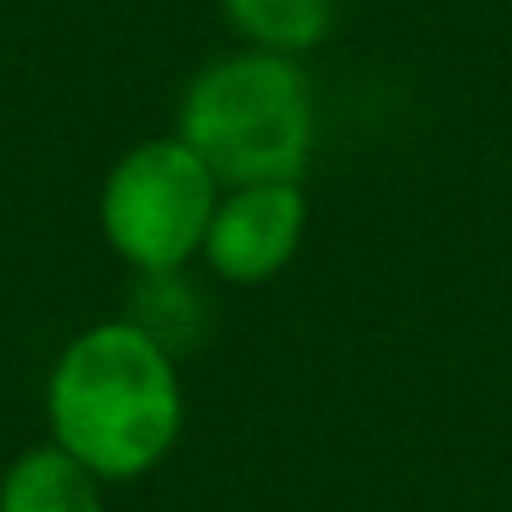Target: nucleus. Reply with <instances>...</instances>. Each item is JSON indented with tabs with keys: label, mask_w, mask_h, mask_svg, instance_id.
Masks as SVG:
<instances>
[{
	"label": "nucleus",
	"mask_w": 512,
	"mask_h": 512,
	"mask_svg": "<svg viewBox=\"0 0 512 512\" xmlns=\"http://www.w3.org/2000/svg\"><path fill=\"white\" fill-rule=\"evenodd\" d=\"M0 512H101V492L86 462L66 447L26 452L0 482Z\"/></svg>",
	"instance_id": "obj_5"
},
{
	"label": "nucleus",
	"mask_w": 512,
	"mask_h": 512,
	"mask_svg": "<svg viewBox=\"0 0 512 512\" xmlns=\"http://www.w3.org/2000/svg\"><path fill=\"white\" fill-rule=\"evenodd\" d=\"M131 327H141L161 352L171 347H196L201 332H206V302L196 287H186L171 272H141L136 292H131Z\"/></svg>",
	"instance_id": "obj_6"
},
{
	"label": "nucleus",
	"mask_w": 512,
	"mask_h": 512,
	"mask_svg": "<svg viewBox=\"0 0 512 512\" xmlns=\"http://www.w3.org/2000/svg\"><path fill=\"white\" fill-rule=\"evenodd\" d=\"M216 176L186 141L136 146L106 181L101 221L111 246L141 272H171L206 241Z\"/></svg>",
	"instance_id": "obj_3"
},
{
	"label": "nucleus",
	"mask_w": 512,
	"mask_h": 512,
	"mask_svg": "<svg viewBox=\"0 0 512 512\" xmlns=\"http://www.w3.org/2000/svg\"><path fill=\"white\" fill-rule=\"evenodd\" d=\"M61 447L101 477H136L176 437L181 397L171 357L131 322H111L66 347L51 377Z\"/></svg>",
	"instance_id": "obj_1"
},
{
	"label": "nucleus",
	"mask_w": 512,
	"mask_h": 512,
	"mask_svg": "<svg viewBox=\"0 0 512 512\" xmlns=\"http://www.w3.org/2000/svg\"><path fill=\"white\" fill-rule=\"evenodd\" d=\"M302 221H307V201L297 181L241 186L226 206H216L206 226V256L231 282H267L297 251Z\"/></svg>",
	"instance_id": "obj_4"
},
{
	"label": "nucleus",
	"mask_w": 512,
	"mask_h": 512,
	"mask_svg": "<svg viewBox=\"0 0 512 512\" xmlns=\"http://www.w3.org/2000/svg\"><path fill=\"white\" fill-rule=\"evenodd\" d=\"M231 21L272 51H302L327 36L332 0H226Z\"/></svg>",
	"instance_id": "obj_7"
},
{
	"label": "nucleus",
	"mask_w": 512,
	"mask_h": 512,
	"mask_svg": "<svg viewBox=\"0 0 512 512\" xmlns=\"http://www.w3.org/2000/svg\"><path fill=\"white\" fill-rule=\"evenodd\" d=\"M181 141L211 166V176L241 186L297 181L312 151L307 86L282 56L221 61L191 86Z\"/></svg>",
	"instance_id": "obj_2"
}]
</instances>
